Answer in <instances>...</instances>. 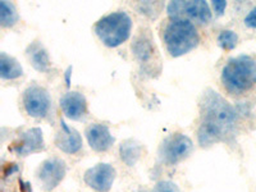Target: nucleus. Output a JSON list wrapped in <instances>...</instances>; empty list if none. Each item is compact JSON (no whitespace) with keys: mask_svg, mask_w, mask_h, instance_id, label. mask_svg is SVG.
I'll return each mask as SVG.
<instances>
[{"mask_svg":"<svg viewBox=\"0 0 256 192\" xmlns=\"http://www.w3.org/2000/svg\"><path fill=\"white\" fill-rule=\"evenodd\" d=\"M132 52H134V56L140 64L148 67L150 66V62L152 59H155V49L154 40L152 38V34L148 30H141L140 34L136 36L134 44H132Z\"/></svg>","mask_w":256,"mask_h":192,"instance_id":"ddd939ff","label":"nucleus"},{"mask_svg":"<svg viewBox=\"0 0 256 192\" xmlns=\"http://www.w3.org/2000/svg\"><path fill=\"white\" fill-rule=\"evenodd\" d=\"M163 6L164 4L160 3V2H146V3L138 4L137 8L142 14L150 18H156L160 14V10L163 9Z\"/></svg>","mask_w":256,"mask_h":192,"instance_id":"aec40b11","label":"nucleus"},{"mask_svg":"<svg viewBox=\"0 0 256 192\" xmlns=\"http://www.w3.org/2000/svg\"><path fill=\"white\" fill-rule=\"evenodd\" d=\"M66 172H67V166L63 160L52 158L41 164L38 176L45 191H52L59 186V184L66 177Z\"/></svg>","mask_w":256,"mask_h":192,"instance_id":"1a4fd4ad","label":"nucleus"},{"mask_svg":"<svg viewBox=\"0 0 256 192\" xmlns=\"http://www.w3.org/2000/svg\"><path fill=\"white\" fill-rule=\"evenodd\" d=\"M24 74V70L17 59L8 56L6 52H0V77L3 80H16Z\"/></svg>","mask_w":256,"mask_h":192,"instance_id":"dca6fc26","label":"nucleus"},{"mask_svg":"<svg viewBox=\"0 0 256 192\" xmlns=\"http://www.w3.org/2000/svg\"><path fill=\"white\" fill-rule=\"evenodd\" d=\"M60 108L67 118L72 120H80L88 113V102L81 92L70 91L62 96Z\"/></svg>","mask_w":256,"mask_h":192,"instance_id":"f8f14e48","label":"nucleus"},{"mask_svg":"<svg viewBox=\"0 0 256 192\" xmlns=\"http://www.w3.org/2000/svg\"><path fill=\"white\" fill-rule=\"evenodd\" d=\"M84 134H86L90 148L94 152H104L109 150L116 141L113 134L109 131V128L100 123H94V124L88 126Z\"/></svg>","mask_w":256,"mask_h":192,"instance_id":"9b49d317","label":"nucleus"},{"mask_svg":"<svg viewBox=\"0 0 256 192\" xmlns=\"http://www.w3.org/2000/svg\"><path fill=\"white\" fill-rule=\"evenodd\" d=\"M44 148V136L41 128L35 127L27 130L26 132L20 134L18 141L13 142L9 150L18 156H27L32 152H41Z\"/></svg>","mask_w":256,"mask_h":192,"instance_id":"9d476101","label":"nucleus"},{"mask_svg":"<svg viewBox=\"0 0 256 192\" xmlns=\"http://www.w3.org/2000/svg\"><path fill=\"white\" fill-rule=\"evenodd\" d=\"M166 13L170 20H184L196 24H208L212 17L209 4L204 0L170 2L166 6Z\"/></svg>","mask_w":256,"mask_h":192,"instance_id":"39448f33","label":"nucleus"},{"mask_svg":"<svg viewBox=\"0 0 256 192\" xmlns=\"http://www.w3.org/2000/svg\"><path fill=\"white\" fill-rule=\"evenodd\" d=\"M27 56L31 60L32 66L38 72H49L50 70V58L46 49L40 41H34L28 45L26 50Z\"/></svg>","mask_w":256,"mask_h":192,"instance_id":"2eb2a0df","label":"nucleus"},{"mask_svg":"<svg viewBox=\"0 0 256 192\" xmlns=\"http://www.w3.org/2000/svg\"><path fill=\"white\" fill-rule=\"evenodd\" d=\"M116 180V169L108 163L96 164L84 174V184L98 192H108Z\"/></svg>","mask_w":256,"mask_h":192,"instance_id":"6e6552de","label":"nucleus"},{"mask_svg":"<svg viewBox=\"0 0 256 192\" xmlns=\"http://www.w3.org/2000/svg\"><path fill=\"white\" fill-rule=\"evenodd\" d=\"M20 170V168H18V166L16 163H12V164H8V166H6V168H4V177H9V176H12L13 173L18 172Z\"/></svg>","mask_w":256,"mask_h":192,"instance_id":"b1692460","label":"nucleus"},{"mask_svg":"<svg viewBox=\"0 0 256 192\" xmlns=\"http://www.w3.org/2000/svg\"><path fill=\"white\" fill-rule=\"evenodd\" d=\"M94 31L105 46L116 48L131 36L132 20L126 12H113L100 18Z\"/></svg>","mask_w":256,"mask_h":192,"instance_id":"20e7f679","label":"nucleus"},{"mask_svg":"<svg viewBox=\"0 0 256 192\" xmlns=\"http://www.w3.org/2000/svg\"><path fill=\"white\" fill-rule=\"evenodd\" d=\"M56 145L66 154H77L82 148V137L77 130L68 127L62 120L60 131L56 136Z\"/></svg>","mask_w":256,"mask_h":192,"instance_id":"4468645a","label":"nucleus"},{"mask_svg":"<svg viewBox=\"0 0 256 192\" xmlns=\"http://www.w3.org/2000/svg\"><path fill=\"white\" fill-rule=\"evenodd\" d=\"M244 24L251 28H256V6L248 12V14L244 17Z\"/></svg>","mask_w":256,"mask_h":192,"instance_id":"4be33fe9","label":"nucleus"},{"mask_svg":"<svg viewBox=\"0 0 256 192\" xmlns=\"http://www.w3.org/2000/svg\"><path fill=\"white\" fill-rule=\"evenodd\" d=\"M20 20L14 4L10 2H0V24L3 27H12Z\"/></svg>","mask_w":256,"mask_h":192,"instance_id":"a211bd4d","label":"nucleus"},{"mask_svg":"<svg viewBox=\"0 0 256 192\" xmlns=\"http://www.w3.org/2000/svg\"><path fill=\"white\" fill-rule=\"evenodd\" d=\"M238 42V35L232 30H224L218 36V45L224 50H233Z\"/></svg>","mask_w":256,"mask_h":192,"instance_id":"6ab92c4d","label":"nucleus"},{"mask_svg":"<svg viewBox=\"0 0 256 192\" xmlns=\"http://www.w3.org/2000/svg\"><path fill=\"white\" fill-rule=\"evenodd\" d=\"M141 192H146V191H141Z\"/></svg>","mask_w":256,"mask_h":192,"instance_id":"bb28decb","label":"nucleus"},{"mask_svg":"<svg viewBox=\"0 0 256 192\" xmlns=\"http://www.w3.org/2000/svg\"><path fill=\"white\" fill-rule=\"evenodd\" d=\"M52 106L49 92L41 86L32 84L24 92V108L32 118H44Z\"/></svg>","mask_w":256,"mask_h":192,"instance_id":"0eeeda50","label":"nucleus"},{"mask_svg":"<svg viewBox=\"0 0 256 192\" xmlns=\"http://www.w3.org/2000/svg\"><path fill=\"white\" fill-rule=\"evenodd\" d=\"M237 112L220 94L208 88L200 100L198 140L201 148L228 142L236 134Z\"/></svg>","mask_w":256,"mask_h":192,"instance_id":"f257e3e1","label":"nucleus"},{"mask_svg":"<svg viewBox=\"0 0 256 192\" xmlns=\"http://www.w3.org/2000/svg\"><path fill=\"white\" fill-rule=\"evenodd\" d=\"M73 68L68 67L67 70L64 72V80H66V84H67V88H70V77H72Z\"/></svg>","mask_w":256,"mask_h":192,"instance_id":"393cba45","label":"nucleus"},{"mask_svg":"<svg viewBox=\"0 0 256 192\" xmlns=\"http://www.w3.org/2000/svg\"><path fill=\"white\" fill-rule=\"evenodd\" d=\"M141 152H142V148L134 140H126L120 146V159L128 166H134L137 163V160L141 156Z\"/></svg>","mask_w":256,"mask_h":192,"instance_id":"f3484780","label":"nucleus"},{"mask_svg":"<svg viewBox=\"0 0 256 192\" xmlns=\"http://www.w3.org/2000/svg\"><path fill=\"white\" fill-rule=\"evenodd\" d=\"M212 8H214V12L218 16H222L227 8V2L224 0H214L212 2Z\"/></svg>","mask_w":256,"mask_h":192,"instance_id":"5701e85b","label":"nucleus"},{"mask_svg":"<svg viewBox=\"0 0 256 192\" xmlns=\"http://www.w3.org/2000/svg\"><path fill=\"white\" fill-rule=\"evenodd\" d=\"M152 192H180V188L170 180H160L155 184Z\"/></svg>","mask_w":256,"mask_h":192,"instance_id":"412c9836","label":"nucleus"},{"mask_svg":"<svg viewBox=\"0 0 256 192\" xmlns=\"http://www.w3.org/2000/svg\"><path fill=\"white\" fill-rule=\"evenodd\" d=\"M222 84L232 95H241L256 84V60L250 56L230 58L222 70Z\"/></svg>","mask_w":256,"mask_h":192,"instance_id":"f03ea898","label":"nucleus"},{"mask_svg":"<svg viewBox=\"0 0 256 192\" xmlns=\"http://www.w3.org/2000/svg\"><path fill=\"white\" fill-rule=\"evenodd\" d=\"M194 144L184 134H173L166 137L159 148V159L166 166H176L186 159L192 152Z\"/></svg>","mask_w":256,"mask_h":192,"instance_id":"423d86ee","label":"nucleus"},{"mask_svg":"<svg viewBox=\"0 0 256 192\" xmlns=\"http://www.w3.org/2000/svg\"><path fill=\"white\" fill-rule=\"evenodd\" d=\"M168 52L172 56H182L195 49L200 42V35L195 24L184 20H170L163 32Z\"/></svg>","mask_w":256,"mask_h":192,"instance_id":"7ed1b4c3","label":"nucleus"},{"mask_svg":"<svg viewBox=\"0 0 256 192\" xmlns=\"http://www.w3.org/2000/svg\"><path fill=\"white\" fill-rule=\"evenodd\" d=\"M20 191L22 192H32L31 184H27V182H24L22 180H20Z\"/></svg>","mask_w":256,"mask_h":192,"instance_id":"a878e982","label":"nucleus"}]
</instances>
